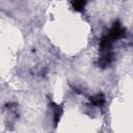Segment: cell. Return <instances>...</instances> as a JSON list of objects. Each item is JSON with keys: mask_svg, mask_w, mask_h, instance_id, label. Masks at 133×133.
Returning a JSON list of instances; mask_svg holds the SVG:
<instances>
[{"mask_svg": "<svg viewBox=\"0 0 133 133\" xmlns=\"http://www.w3.org/2000/svg\"><path fill=\"white\" fill-rule=\"evenodd\" d=\"M53 105V117H54V125L57 124L58 119H59V116L61 115V108L59 106H57L56 104H52Z\"/></svg>", "mask_w": 133, "mask_h": 133, "instance_id": "2", "label": "cell"}, {"mask_svg": "<svg viewBox=\"0 0 133 133\" xmlns=\"http://www.w3.org/2000/svg\"><path fill=\"white\" fill-rule=\"evenodd\" d=\"M72 4H73V6H74V8H75L76 10H82V8H83L84 5H85V2L79 1V2H73Z\"/></svg>", "mask_w": 133, "mask_h": 133, "instance_id": "3", "label": "cell"}, {"mask_svg": "<svg viewBox=\"0 0 133 133\" xmlns=\"http://www.w3.org/2000/svg\"><path fill=\"white\" fill-rule=\"evenodd\" d=\"M90 103H91L92 105H95V106H102V105L105 103V98H104L103 95L98 94V95H96L95 97L90 98Z\"/></svg>", "mask_w": 133, "mask_h": 133, "instance_id": "1", "label": "cell"}]
</instances>
